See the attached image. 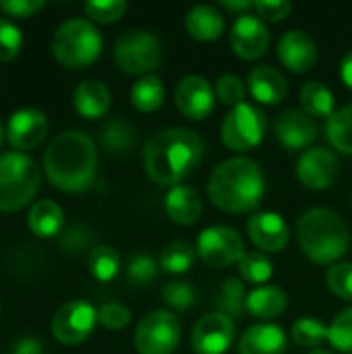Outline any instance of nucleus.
<instances>
[{
    "instance_id": "50",
    "label": "nucleus",
    "mask_w": 352,
    "mask_h": 354,
    "mask_svg": "<svg viewBox=\"0 0 352 354\" xmlns=\"http://www.w3.org/2000/svg\"><path fill=\"white\" fill-rule=\"evenodd\" d=\"M2 141H4V131H2V127H0V147H2Z\"/></svg>"
},
{
    "instance_id": "7",
    "label": "nucleus",
    "mask_w": 352,
    "mask_h": 354,
    "mask_svg": "<svg viewBox=\"0 0 352 354\" xmlns=\"http://www.w3.org/2000/svg\"><path fill=\"white\" fill-rule=\"evenodd\" d=\"M114 62L129 75H154L162 64V41L145 29L127 31L114 44Z\"/></svg>"
},
{
    "instance_id": "40",
    "label": "nucleus",
    "mask_w": 352,
    "mask_h": 354,
    "mask_svg": "<svg viewBox=\"0 0 352 354\" xmlns=\"http://www.w3.org/2000/svg\"><path fill=\"white\" fill-rule=\"evenodd\" d=\"M85 15L98 23H114L127 12L124 0H89L85 2Z\"/></svg>"
},
{
    "instance_id": "18",
    "label": "nucleus",
    "mask_w": 352,
    "mask_h": 354,
    "mask_svg": "<svg viewBox=\"0 0 352 354\" xmlns=\"http://www.w3.org/2000/svg\"><path fill=\"white\" fill-rule=\"evenodd\" d=\"M276 139L288 151H299L309 147L317 139V124L315 120L299 108L284 110L274 124Z\"/></svg>"
},
{
    "instance_id": "32",
    "label": "nucleus",
    "mask_w": 352,
    "mask_h": 354,
    "mask_svg": "<svg viewBox=\"0 0 352 354\" xmlns=\"http://www.w3.org/2000/svg\"><path fill=\"white\" fill-rule=\"evenodd\" d=\"M197 249L189 241H172L160 255V268L168 274H185L193 268Z\"/></svg>"
},
{
    "instance_id": "25",
    "label": "nucleus",
    "mask_w": 352,
    "mask_h": 354,
    "mask_svg": "<svg viewBox=\"0 0 352 354\" xmlns=\"http://www.w3.org/2000/svg\"><path fill=\"white\" fill-rule=\"evenodd\" d=\"M286 307H288V297L278 286L263 284L247 295V311L257 319H266V322L276 319L286 311Z\"/></svg>"
},
{
    "instance_id": "2",
    "label": "nucleus",
    "mask_w": 352,
    "mask_h": 354,
    "mask_svg": "<svg viewBox=\"0 0 352 354\" xmlns=\"http://www.w3.org/2000/svg\"><path fill=\"white\" fill-rule=\"evenodd\" d=\"M44 170L56 189L68 193L85 191L98 170V149L91 137L77 129L56 135L46 149Z\"/></svg>"
},
{
    "instance_id": "36",
    "label": "nucleus",
    "mask_w": 352,
    "mask_h": 354,
    "mask_svg": "<svg viewBox=\"0 0 352 354\" xmlns=\"http://www.w3.org/2000/svg\"><path fill=\"white\" fill-rule=\"evenodd\" d=\"M162 301L174 311H189L197 303V292L185 280H170L162 286Z\"/></svg>"
},
{
    "instance_id": "8",
    "label": "nucleus",
    "mask_w": 352,
    "mask_h": 354,
    "mask_svg": "<svg viewBox=\"0 0 352 354\" xmlns=\"http://www.w3.org/2000/svg\"><path fill=\"white\" fill-rule=\"evenodd\" d=\"M180 322L166 309L151 311L137 324L133 342L139 354H172L180 342Z\"/></svg>"
},
{
    "instance_id": "10",
    "label": "nucleus",
    "mask_w": 352,
    "mask_h": 354,
    "mask_svg": "<svg viewBox=\"0 0 352 354\" xmlns=\"http://www.w3.org/2000/svg\"><path fill=\"white\" fill-rule=\"evenodd\" d=\"M197 255L210 268H230L245 255L241 234L230 226H210L197 236Z\"/></svg>"
},
{
    "instance_id": "41",
    "label": "nucleus",
    "mask_w": 352,
    "mask_h": 354,
    "mask_svg": "<svg viewBox=\"0 0 352 354\" xmlns=\"http://www.w3.org/2000/svg\"><path fill=\"white\" fill-rule=\"evenodd\" d=\"M214 89H216V97H218L222 104L230 106V108L243 104L245 93H247L245 81H243L241 77H237V75H222V77L216 81V87H214Z\"/></svg>"
},
{
    "instance_id": "20",
    "label": "nucleus",
    "mask_w": 352,
    "mask_h": 354,
    "mask_svg": "<svg viewBox=\"0 0 352 354\" xmlns=\"http://www.w3.org/2000/svg\"><path fill=\"white\" fill-rule=\"evenodd\" d=\"M286 334L276 324H255L239 340V354H284Z\"/></svg>"
},
{
    "instance_id": "44",
    "label": "nucleus",
    "mask_w": 352,
    "mask_h": 354,
    "mask_svg": "<svg viewBox=\"0 0 352 354\" xmlns=\"http://www.w3.org/2000/svg\"><path fill=\"white\" fill-rule=\"evenodd\" d=\"M293 10V4L288 0H257L255 2V12L257 17H261L263 21H284Z\"/></svg>"
},
{
    "instance_id": "34",
    "label": "nucleus",
    "mask_w": 352,
    "mask_h": 354,
    "mask_svg": "<svg viewBox=\"0 0 352 354\" xmlns=\"http://www.w3.org/2000/svg\"><path fill=\"white\" fill-rule=\"evenodd\" d=\"M89 272L100 282H110L120 272V255L110 245H100L89 253Z\"/></svg>"
},
{
    "instance_id": "46",
    "label": "nucleus",
    "mask_w": 352,
    "mask_h": 354,
    "mask_svg": "<svg viewBox=\"0 0 352 354\" xmlns=\"http://www.w3.org/2000/svg\"><path fill=\"white\" fill-rule=\"evenodd\" d=\"M12 354H41V344L35 338H21L15 344Z\"/></svg>"
},
{
    "instance_id": "1",
    "label": "nucleus",
    "mask_w": 352,
    "mask_h": 354,
    "mask_svg": "<svg viewBox=\"0 0 352 354\" xmlns=\"http://www.w3.org/2000/svg\"><path fill=\"white\" fill-rule=\"evenodd\" d=\"M203 147V139L191 129H162L154 133L143 145L145 174L154 183L172 189L199 166Z\"/></svg>"
},
{
    "instance_id": "30",
    "label": "nucleus",
    "mask_w": 352,
    "mask_h": 354,
    "mask_svg": "<svg viewBox=\"0 0 352 354\" xmlns=\"http://www.w3.org/2000/svg\"><path fill=\"white\" fill-rule=\"evenodd\" d=\"M214 305L220 309V313L228 315L230 319H241L247 311V290L245 282L239 278H226L220 286V292L216 295Z\"/></svg>"
},
{
    "instance_id": "47",
    "label": "nucleus",
    "mask_w": 352,
    "mask_h": 354,
    "mask_svg": "<svg viewBox=\"0 0 352 354\" xmlns=\"http://www.w3.org/2000/svg\"><path fill=\"white\" fill-rule=\"evenodd\" d=\"M220 4H222L226 10L241 12V15H245V10H251V8H255V2H253V0H222Z\"/></svg>"
},
{
    "instance_id": "12",
    "label": "nucleus",
    "mask_w": 352,
    "mask_h": 354,
    "mask_svg": "<svg viewBox=\"0 0 352 354\" xmlns=\"http://www.w3.org/2000/svg\"><path fill=\"white\" fill-rule=\"evenodd\" d=\"M237 324L228 315L214 311L203 315L191 332V346L195 354H224L234 342Z\"/></svg>"
},
{
    "instance_id": "42",
    "label": "nucleus",
    "mask_w": 352,
    "mask_h": 354,
    "mask_svg": "<svg viewBox=\"0 0 352 354\" xmlns=\"http://www.w3.org/2000/svg\"><path fill=\"white\" fill-rule=\"evenodd\" d=\"M21 46H23V35L19 31V27L6 19V17H0V60H12L19 52H21Z\"/></svg>"
},
{
    "instance_id": "14",
    "label": "nucleus",
    "mask_w": 352,
    "mask_h": 354,
    "mask_svg": "<svg viewBox=\"0 0 352 354\" xmlns=\"http://www.w3.org/2000/svg\"><path fill=\"white\" fill-rule=\"evenodd\" d=\"M176 108L191 120L207 118L216 104V89L201 75H187L174 89Z\"/></svg>"
},
{
    "instance_id": "33",
    "label": "nucleus",
    "mask_w": 352,
    "mask_h": 354,
    "mask_svg": "<svg viewBox=\"0 0 352 354\" xmlns=\"http://www.w3.org/2000/svg\"><path fill=\"white\" fill-rule=\"evenodd\" d=\"M239 272L245 282L263 286L274 276V263L268 257V253L261 251H245V255L239 261Z\"/></svg>"
},
{
    "instance_id": "24",
    "label": "nucleus",
    "mask_w": 352,
    "mask_h": 354,
    "mask_svg": "<svg viewBox=\"0 0 352 354\" xmlns=\"http://www.w3.org/2000/svg\"><path fill=\"white\" fill-rule=\"evenodd\" d=\"M185 29L193 39L214 41L224 33V17L212 4H197L187 12Z\"/></svg>"
},
{
    "instance_id": "23",
    "label": "nucleus",
    "mask_w": 352,
    "mask_h": 354,
    "mask_svg": "<svg viewBox=\"0 0 352 354\" xmlns=\"http://www.w3.org/2000/svg\"><path fill=\"white\" fill-rule=\"evenodd\" d=\"M112 93L100 79H87L73 91V106L83 118H100L108 112Z\"/></svg>"
},
{
    "instance_id": "16",
    "label": "nucleus",
    "mask_w": 352,
    "mask_h": 354,
    "mask_svg": "<svg viewBox=\"0 0 352 354\" xmlns=\"http://www.w3.org/2000/svg\"><path fill=\"white\" fill-rule=\"evenodd\" d=\"M46 135H48V118L44 112L35 108H21L8 118L6 139L19 151L37 147L46 139Z\"/></svg>"
},
{
    "instance_id": "13",
    "label": "nucleus",
    "mask_w": 352,
    "mask_h": 354,
    "mask_svg": "<svg viewBox=\"0 0 352 354\" xmlns=\"http://www.w3.org/2000/svg\"><path fill=\"white\" fill-rule=\"evenodd\" d=\"M230 48L243 60H257L270 48V29L257 15H239L230 29Z\"/></svg>"
},
{
    "instance_id": "15",
    "label": "nucleus",
    "mask_w": 352,
    "mask_h": 354,
    "mask_svg": "<svg viewBox=\"0 0 352 354\" xmlns=\"http://www.w3.org/2000/svg\"><path fill=\"white\" fill-rule=\"evenodd\" d=\"M338 158L324 147H311L305 149L297 162V176L299 180L313 191L330 189L338 178Z\"/></svg>"
},
{
    "instance_id": "6",
    "label": "nucleus",
    "mask_w": 352,
    "mask_h": 354,
    "mask_svg": "<svg viewBox=\"0 0 352 354\" xmlns=\"http://www.w3.org/2000/svg\"><path fill=\"white\" fill-rule=\"evenodd\" d=\"M104 39L98 27L87 19L64 21L52 39L54 58L68 68H83L91 64L102 52Z\"/></svg>"
},
{
    "instance_id": "4",
    "label": "nucleus",
    "mask_w": 352,
    "mask_h": 354,
    "mask_svg": "<svg viewBox=\"0 0 352 354\" xmlns=\"http://www.w3.org/2000/svg\"><path fill=\"white\" fill-rule=\"evenodd\" d=\"M301 251L319 266H334L351 245V232L342 216L330 207H311L297 222Z\"/></svg>"
},
{
    "instance_id": "38",
    "label": "nucleus",
    "mask_w": 352,
    "mask_h": 354,
    "mask_svg": "<svg viewBox=\"0 0 352 354\" xmlns=\"http://www.w3.org/2000/svg\"><path fill=\"white\" fill-rule=\"evenodd\" d=\"M326 284L330 292L340 301H352V261H340L330 266L326 274Z\"/></svg>"
},
{
    "instance_id": "28",
    "label": "nucleus",
    "mask_w": 352,
    "mask_h": 354,
    "mask_svg": "<svg viewBox=\"0 0 352 354\" xmlns=\"http://www.w3.org/2000/svg\"><path fill=\"white\" fill-rule=\"evenodd\" d=\"M166 87L158 75H145L131 87V104L141 112H154L164 104Z\"/></svg>"
},
{
    "instance_id": "11",
    "label": "nucleus",
    "mask_w": 352,
    "mask_h": 354,
    "mask_svg": "<svg viewBox=\"0 0 352 354\" xmlns=\"http://www.w3.org/2000/svg\"><path fill=\"white\" fill-rule=\"evenodd\" d=\"M98 322V309L87 301L64 303L52 319V334L62 344H79L93 332Z\"/></svg>"
},
{
    "instance_id": "29",
    "label": "nucleus",
    "mask_w": 352,
    "mask_h": 354,
    "mask_svg": "<svg viewBox=\"0 0 352 354\" xmlns=\"http://www.w3.org/2000/svg\"><path fill=\"white\" fill-rule=\"evenodd\" d=\"M102 145L110 153H129L137 143V129L124 118H112L102 129Z\"/></svg>"
},
{
    "instance_id": "27",
    "label": "nucleus",
    "mask_w": 352,
    "mask_h": 354,
    "mask_svg": "<svg viewBox=\"0 0 352 354\" xmlns=\"http://www.w3.org/2000/svg\"><path fill=\"white\" fill-rule=\"evenodd\" d=\"M29 228L39 239H50L60 232L64 224V212L56 201L41 199L29 212Z\"/></svg>"
},
{
    "instance_id": "51",
    "label": "nucleus",
    "mask_w": 352,
    "mask_h": 354,
    "mask_svg": "<svg viewBox=\"0 0 352 354\" xmlns=\"http://www.w3.org/2000/svg\"><path fill=\"white\" fill-rule=\"evenodd\" d=\"M351 203H352V199H351Z\"/></svg>"
},
{
    "instance_id": "22",
    "label": "nucleus",
    "mask_w": 352,
    "mask_h": 354,
    "mask_svg": "<svg viewBox=\"0 0 352 354\" xmlns=\"http://www.w3.org/2000/svg\"><path fill=\"white\" fill-rule=\"evenodd\" d=\"M164 207L168 212V218L180 226L195 224L203 214L201 197L197 195L193 187H187V185L172 187L164 197Z\"/></svg>"
},
{
    "instance_id": "21",
    "label": "nucleus",
    "mask_w": 352,
    "mask_h": 354,
    "mask_svg": "<svg viewBox=\"0 0 352 354\" xmlns=\"http://www.w3.org/2000/svg\"><path fill=\"white\" fill-rule=\"evenodd\" d=\"M247 85H249L251 95L259 104H268V106L280 104L288 93V83L284 75L268 64L255 66L247 77Z\"/></svg>"
},
{
    "instance_id": "48",
    "label": "nucleus",
    "mask_w": 352,
    "mask_h": 354,
    "mask_svg": "<svg viewBox=\"0 0 352 354\" xmlns=\"http://www.w3.org/2000/svg\"><path fill=\"white\" fill-rule=\"evenodd\" d=\"M340 77H342L344 85L352 91V50L349 54H344V58L340 62Z\"/></svg>"
},
{
    "instance_id": "19",
    "label": "nucleus",
    "mask_w": 352,
    "mask_h": 354,
    "mask_svg": "<svg viewBox=\"0 0 352 354\" xmlns=\"http://www.w3.org/2000/svg\"><path fill=\"white\" fill-rule=\"evenodd\" d=\"M278 58L293 73H307L317 62V46L313 37L301 29H290L278 39Z\"/></svg>"
},
{
    "instance_id": "26",
    "label": "nucleus",
    "mask_w": 352,
    "mask_h": 354,
    "mask_svg": "<svg viewBox=\"0 0 352 354\" xmlns=\"http://www.w3.org/2000/svg\"><path fill=\"white\" fill-rule=\"evenodd\" d=\"M301 110L311 118H330L336 112V100L332 89L322 81H307L301 87Z\"/></svg>"
},
{
    "instance_id": "31",
    "label": "nucleus",
    "mask_w": 352,
    "mask_h": 354,
    "mask_svg": "<svg viewBox=\"0 0 352 354\" xmlns=\"http://www.w3.org/2000/svg\"><path fill=\"white\" fill-rule=\"evenodd\" d=\"M326 137L334 149L352 156V104L336 110L326 122Z\"/></svg>"
},
{
    "instance_id": "35",
    "label": "nucleus",
    "mask_w": 352,
    "mask_h": 354,
    "mask_svg": "<svg viewBox=\"0 0 352 354\" xmlns=\"http://www.w3.org/2000/svg\"><path fill=\"white\" fill-rule=\"evenodd\" d=\"M290 334L299 346L315 348L328 340V326L319 319H313V317H301L293 324Z\"/></svg>"
},
{
    "instance_id": "39",
    "label": "nucleus",
    "mask_w": 352,
    "mask_h": 354,
    "mask_svg": "<svg viewBox=\"0 0 352 354\" xmlns=\"http://www.w3.org/2000/svg\"><path fill=\"white\" fill-rule=\"evenodd\" d=\"M328 342L340 353L352 354V307L336 315L328 326Z\"/></svg>"
},
{
    "instance_id": "45",
    "label": "nucleus",
    "mask_w": 352,
    "mask_h": 354,
    "mask_svg": "<svg viewBox=\"0 0 352 354\" xmlns=\"http://www.w3.org/2000/svg\"><path fill=\"white\" fill-rule=\"evenodd\" d=\"M44 0H0V10L10 17H31L39 8H44Z\"/></svg>"
},
{
    "instance_id": "5",
    "label": "nucleus",
    "mask_w": 352,
    "mask_h": 354,
    "mask_svg": "<svg viewBox=\"0 0 352 354\" xmlns=\"http://www.w3.org/2000/svg\"><path fill=\"white\" fill-rule=\"evenodd\" d=\"M39 168L23 151L0 156V209L17 212L25 207L39 189Z\"/></svg>"
},
{
    "instance_id": "9",
    "label": "nucleus",
    "mask_w": 352,
    "mask_h": 354,
    "mask_svg": "<svg viewBox=\"0 0 352 354\" xmlns=\"http://www.w3.org/2000/svg\"><path fill=\"white\" fill-rule=\"evenodd\" d=\"M266 116L253 104H239L230 108L222 122V141L228 149L245 153L257 147L263 141Z\"/></svg>"
},
{
    "instance_id": "17",
    "label": "nucleus",
    "mask_w": 352,
    "mask_h": 354,
    "mask_svg": "<svg viewBox=\"0 0 352 354\" xmlns=\"http://www.w3.org/2000/svg\"><path fill=\"white\" fill-rule=\"evenodd\" d=\"M247 232L261 253H280L290 239L286 220L276 212H257L247 222Z\"/></svg>"
},
{
    "instance_id": "3",
    "label": "nucleus",
    "mask_w": 352,
    "mask_h": 354,
    "mask_svg": "<svg viewBox=\"0 0 352 354\" xmlns=\"http://www.w3.org/2000/svg\"><path fill=\"white\" fill-rule=\"evenodd\" d=\"M266 193V176L261 166L245 156L218 164L207 180L212 203L230 214H247L259 207Z\"/></svg>"
},
{
    "instance_id": "49",
    "label": "nucleus",
    "mask_w": 352,
    "mask_h": 354,
    "mask_svg": "<svg viewBox=\"0 0 352 354\" xmlns=\"http://www.w3.org/2000/svg\"><path fill=\"white\" fill-rule=\"evenodd\" d=\"M309 354H332L330 351H324V348H315V351H311Z\"/></svg>"
},
{
    "instance_id": "43",
    "label": "nucleus",
    "mask_w": 352,
    "mask_h": 354,
    "mask_svg": "<svg viewBox=\"0 0 352 354\" xmlns=\"http://www.w3.org/2000/svg\"><path fill=\"white\" fill-rule=\"evenodd\" d=\"M98 322L108 330H122L131 322V311L120 303H106L98 309Z\"/></svg>"
},
{
    "instance_id": "37",
    "label": "nucleus",
    "mask_w": 352,
    "mask_h": 354,
    "mask_svg": "<svg viewBox=\"0 0 352 354\" xmlns=\"http://www.w3.org/2000/svg\"><path fill=\"white\" fill-rule=\"evenodd\" d=\"M160 274V263L147 255V253H137L129 259L127 266V278L129 282L137 284V286H145L149 282H154Z\"/></svg>"
}]
</instances>
